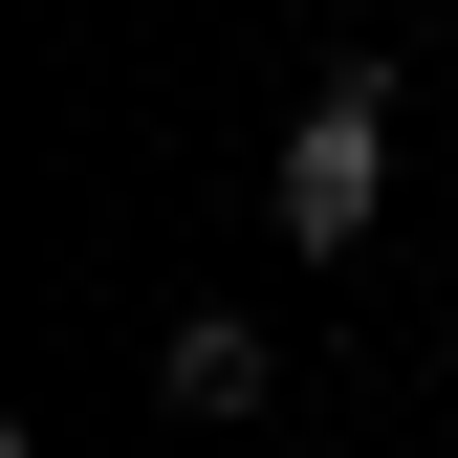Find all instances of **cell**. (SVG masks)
<instances>
[{
    "mask_svg": "<svg viewBox=\"0 0 458 458\" xmlns=\"http://www.w3.org/2000/svg\"><path fill=\"white\" fill-rule=\"evenodd\" d=\"M153 393H175V415H262V393H284V350H262L241 306H197L175 350H153Z\"/></svg>",
    "mask_w": 458,
    "mask_h": 458,
    "instance_id": "obj_2",
    "label": "cell"
},
{
    "mask_svg": "<svg viewBox=\"0 0 458 458\" xmlns=\"http://www.w3.org/2000/svg\"><path fill=\"white\" fill-rule=\"evenodd\" d=\"M262 218L306 262H350L393 218V66H306V109H284V153H262Z\"/></svg>",
    "mask_w": 458,
    "mask_h": 458,
    "instance_id": "obj_1",
    "label": "cell"
}]
</instances>
